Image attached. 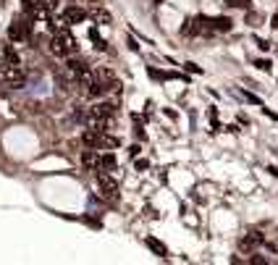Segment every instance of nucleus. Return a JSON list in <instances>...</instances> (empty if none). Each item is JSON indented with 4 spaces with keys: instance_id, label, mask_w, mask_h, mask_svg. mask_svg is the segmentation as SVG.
I'll list each match as a JSON object with an SVG mask.
<instances>
[{
    "instance_id": "1",
    "label": "nucleus",
    "mask_w": 278,
    "mask_h": 265,
    "mask_svg": "<svg viewBox=\"0 0 278 265\" xmlns=\"http://www.w3.org/2000/svg\"><path fill=\"white\" fill-rule=\"evenodd\" d=\"M76 50H79V45H76V40L71 37V32H68V29H60V32H56V37L50 40V53H53L56 58L76 55Z\"/></svg>"
},
{
    "instance_id": "2",
    "label": "nucleus",
    "mask_w": 278,
    "mask_h": 265,
    "mask_svg": "<svg viewBox=\"0 0 278 265\" xmlns=\"http://www.w3.org/2000/svg\"><path fill=\"white\" fill-rule=\"evenodd\" d=\"M0 79H3V84L11 87V89H21V87L27 84V74H24V69H21L19 63L5 66V69L0 71Z\"/></svg>"
},
{
    "instance_id": "3",
    "label": "nucleus",
    "mask_w": 278,
    "mask_h": 265,
    "mask_svg": "<svg viewBox=\"0 0 278 265\" xmlns=\"http://www.w3.org/2000/svg\"><path fill=\"white\" fill-rule=\"evenodd\" d=\"M95 176H97V189H100V194H103L105 200H111V202L118 200V181H113L111 173H103V171H95Z\"/></svg>"
},
{
    "instance_id": "4",
    "label": "nucleus",
    "mask_w": 278,
    "mask_h": 265,
    "mask_svg": "<svg viewBox=\"0 0 278 265\" xmlns=\"http://www.w3.org/2000/svg\"><path fill=\"white\" fill-rule=\"evenodd\" d=\"M29 32H32V16H24V19H16L13 24L8 26V40L13 42H24Z\"/></svg>"
},
{
    "instance_id": "5",
    "label": "nucleus",
    "mask_w": 278,
    "mask_h": 265,
    "mask_svg": "<svg viewBox=\"0 0 278 265\" xmlns=\"http://www.w3.org/2000/svg\"><path fill=\"white\" fill-rule=\"evenodd\" d=\"M187 37H197V34H210L213 29H210V19H205V16H197V19H192V21H187L184 24V29H181Z\"/></svg>"
},
{
    "instance_id": "6",
    "label": "nucleus",
    "mask_w": 278,
    "mask_h": 265,
    "mask_svg": "<svg viewBox=\"0 0 278 265\" xmlns=\"http://www.w3.org/2000/svg\"><path fill=\"white\" fill-rule=\"evenodd\" d=\"M115 116H118V105L115 103H97L87 113V118H105V121H113Z\"/></svg>"
},
{
    "instance_id": "7",
    "label": "nucleus",
    "mask_w": 278,
    "mask_h": 265,
    "mask_svg": "<svg viewBox=\"0 0 278 265\" xmlns=\"http://www.w3.org/2000/svg\"><path fill=\"white\" fill-rule=\"evenodd\" d=\"M89 71H92V69H89V63H87V60L68 55V60H66V74H68V77H71L74 81L79 79V77H84V74H89Z\"/></svg>"
},
{
    "instance_id": "8",
    "label": "nucleus",
    "mask_w": 278,
    "mask_h": 265,
    "mask_svg": "<svg viewBox=\"0 0 278 265\" xmlns=\"http://www.w3.org/2000/svg\"><path fill=\"white\" fill-rule=\"evenodd\" d=\"M262 241H265V234H260V231H250V234H244V239L239 241V249H242L244 255H250V252H254Z\"/></svg>"
},
{
    "instance_id": "9",
    "label": "nucleus",
    "mask_w": 278,
    "mask_h": 265,
    "mask_svg": "<svg viewBox=\"0 0 278 265\" xmlns=\"http://www.w3.org/2000/svg\"><path fill=\"white\" fill-rule=\"evenodd\" d=\"M87 19V11L84 8H76V5H68V8L63 11V16H60V21H63L66 26H71V24H79V21Z\"/></svg>"
},
{
    "instance_id": "10",
    "label": "nucleus",
    "mask_w": 278,
    "mask_h": 265,
    "mask_svg": "<svg viewBox=\"0 0 278 265\" xmlns=\"http://www.w3.org/2000/svg\"><path fill=\"white\" fill-rule=\"evenodd\" d=\"M113 168H115V155H113V153H103V155H97V165H95V171L111 173Z\"/></svg>"
},
{
    "instance_id": "11",
    "label": "nucleus",
    "mask_w": 278,
    "mask_h": 265,
    "mask_svg": "<svg viewBox=\"0 0 278 265\" xmlns=\"http://www.w3.org/2000/svg\"><path fill=\"white\" fill-rule=\"evenodd\" d=\"M100 134H103V132H97V129H89V126H87V132L82 134V145L97 150V145H100Z\"/></svg>"
},
{
    "instance_id": "12",
    "label": "nucleus",
    "mask_w": 278,
    "mask_h": 265,
    "mask_svg": "<svg viewBox=\"0 0 278 265\" xmlns=\"http://www.w3.org/2000/svg\"><path fill=\"white\" fill-rule=\"evenodd\" d=\"M0 55H3V60H0L3 66H13V63H19V55H16V50H13L11 45H3V48H0ZM3 66H0V69H3Z\"/></svg>"
},
{
    "instance_id": "13",
    "label": "nucleus",
    "mask_w": 278,
    "mask_h": 265,
    "mask_svg": "<svg viewBox=\"0 0 278 265\" xmlns=\"http://www.w3.org/2000/svg\"><path fill=\"white\" fill-rule=\"evenodd\" d=\"M118 145H121L118 137H113V134L103 132V134H100V145H97V150H115Z\"/></svg>"
},
{
    "instance_id": "14",
    "label": "nucleus",
    "mask_w": 278,
    "mask_h": 265,
    "mask_svg": "<svg viewBox=\"0 0 278 265\" xmlns=\"http://www.w3.org/2000/svg\"><path fill=\"white\" fill-rule=\"evenodd\" d=\"M231 19H226V16H218V19H210V29L213 32H231Z\"/></svg>"
},
{
    "instance_id": "15",
    "label": "nucleus",
    "mask_w": 278,
    "mask_h": 265,
    "mask_svg": "<svg viewBox=\"0 0 278 265\" xmlns=\"http://www.w3.org/2000/svg\"><path fill=\"white\" fill-rule=\"evenodd\" d=\"M144 244H147L152 252H155L158 257H168V247L163 244V241H158V239H152V237H147L144 239Z\"/></svg>"
},
{
    "instance_id": "16",
    "label": "nucleus",
    "mask_w": 278,
    "mask_h": 265,
    "mask_svg": "<svg viewBox=\"0 0 278 265\" xmlns=\"http://www.w3.org/2000/svg\"><path fill=\"white\" fill-rule=\"evenodd\" d=\"M82 163H84V168H87V171H95V165H97V150H92V147L84 150Z\"/></svg>"
},
{
    "instance_id": "17",
    "label": "nucleus",
    "mask_w": 278,
    "mask_h": 265,
    "mask_svg": "<svg viewBox=\"0 0 278 265\" xmlns=\"http://www.w3.org/2000/svg\"><path fill=\"white\" fill-rule=\"evenodd\" d=\"M89 40L95 42V48H97V50H108V45H105V40H103V37L97 34V29H95V26L89 29Z\"/></svg>"
},
{
    "instance_id": "18",
    "label": "nucleus",
    "mask_w": 278,
    "mask_h": 265,
    "mask_svg": "<svg viewBox=\"0 0 278 265\" xmlns=\"http://www.w3.org/2000/svg\"><path fill=\"white\" fill-rule=\"evenodd\" d=\"M37 8L45 11V13H53L58 8V0H37Z\"/></svg>"
},
{
    "instance_id": "19",
    "label": "nucleus",
    "mask_w": 278,
    "mask_h": 265,
    "mask_svg": "<svg viewBox=\"0 0 278 265\" xmlns=\"http://www.w3.org/2000/svg\"><path fill=\"white\" fill-rule=\"evenodd\" d=\"M92 19H95V21H103V24H111V13H108V11H103L100 5H97V11L92 13Z\"/></svg>"
},
{
    "instance_id": "20",
    "label": "nucleus",
    "mask_w": 278,
    "mask_h": 265,
    "mask_svg": "<svg viewBox=\"0 0 278 265\" xmlns=\"http://www.w3.org/2000/svg\"><path fill=\"white\" fill-rule=\"evenodd\" d=\"M242 97H244V100H247V103H254V105H262V100H260V97H254L252 92H242Z\"/></svg>"
},
{
    "instance_id": "21",
    "label": "nucleus",
    "mask_w": 278,
    "mask_h": 265,
    "mask_svg": "<svg viewBox=\"0 0 278 265\" xmlns=\"http://www.w3.org/2000/svg\"><path fill=\"white\" fill-rule=\"evenodd\" d=\"M254 66H257V69H262V71H270V60H254Z\"/></svg>"
},
{
    "instance_id": "22",
    "label": "nucleus",
    "mask_w": 278,
    "mask_h": 265,
    "mask_svg": "<svg viewBox=\"0 0 278 265\" xmlns=\"http://www.w3.org/2000/svg\"><path fill=\"white\" fill-rule=\"evenodd\" d=\"M210 124H213V129H221V126H218V113H215V108H210Z\"/></svg>"
},
{
    "instance_id": "23",
    "label": "nucleus",
    "mask_w": 278,
    "mask_h": 265,
    "mask_svg": "<svg viewBox=\"0 0 278 265\" xmlns=\"http://www.w3.org/2000/svg\"><path fill=\"white\" fill-rule=\"evenodd\" d=\"M250 263H257V265H262V263H268V257H252Z\"/></svg>"
},
{
    "instance_id": "24",
    "label": "nucleus",
    "mask_w": 278,
    "mask_h": 265,
    "mask_svg": "<svg viewBox=\"0 0 278 265\" xmlns=\"http://www.w3.org/2000/svg\"><path fill=\"white\" fill-rule=\"evenodd\" d=\"M257 48H260V50H268V48H270V45H268L265 40H257Z\"/></svg>"
},
{
    "instance_id": "25",
    "label": "nucleus",
    "mask_w": 278,
    "mask_h": 265,
    "mask_svg": "<svg viewBox=\"0 0 278 265\" xmlns=\"http://www.w3.org/2000/svg\"><path fill=\"white\" fill-rule=\"evenodd\" d=\"M270 26H273V29H278V16H273V24H270Z\"/></svg>"
},
{
    "instance_id": "26",
    "label": "nucleus",
    "mask_w": 278,
    "mask_h": 265,
    "mask_svg": "<svg viewBox=\"0 0 278 265\" xmlns=\"http://www.w3.org/2000/svg\"><path fill=\"white\" fill-rule=\"evenodd\" d=\"M89 3H95V5H100V0H89Z\"/></svg>"
}]
</instances>
